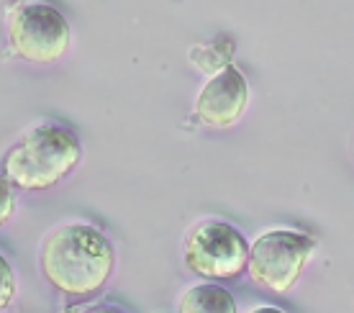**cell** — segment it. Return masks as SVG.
<instances>
[{
  "mask_svg": "<svg viewBox=\"0 0 354 313\" xmlns=\"http://www.w3.org/2000/svg\"><path fill=\"white\" fill-rule=\"evenodd\" d=\"M41 269L54 287L70 296L95 293L113 272V247L88 224H67L49 234Z\"/></svg>",
  "mask_w": 354,
  "mask_h": 313,
  "instance_id": "1",
  "label": "cell"
},
{
  "mask_svg": "<svg viewBox=\"0 0 354 313\" xmlns=\"http://www.w3.org/2000/svg\"><path fill=\"white\" fill-rule=\"evenodd\" d=\"M80 160L72 131L54 124L34 126L6 157V178L18 188L44 190L67 175Z\"/></svg>",
  "mask_w": 354,
  "mask_h": 313,
  "instance_id": "2",
  "label": "cell"
},
{
  "mask_svg": "<svg viewBox=\"0 0 354 313\" xmlns=\"http://www.w3.org/2000/svg\"><path fill=\"white\" fill-rule=\"evenodd\" d=\"M313 239L290 229H272L249 247V275L267 290L285 293L301 278L313 254Z\"/></svg>",
  "mask_w": 354,
  "mask_h": 313,
  "instance_id": "3",
  "label": "cell"
},
{
  "mask_svg": "<svg viewBox=\"0 0 354 313\" xmlns=\"http://www.w3.org/2000/svg\"><path fill=\"white\" fill-rule=\"evenodd\" d=\"M185 262L201 278L231 280L249 267L247 239L231 224L203 221L187 236Z\"/></svg>",
  "mask_w": 354,
  "mask_h": 313,
  "instance_id": "4",
  "label": "cell"
},
{
  "mask_svg": "<svg viewBox=\"0 0 354 313\" xmlns=\"http://www.w3.org/2000/svg\"><path fill=\"white\" fill-rule=\"evenodd\" d=\"M10 44L28 62H54L70 46L64 16L44 3H24L10 16Z\"/></svg>",
  "mask_w": 354,
  "mask_h": 313,
  "instance_id": "5",
  "label": "cell"
},
{
  "mask_svg": "<svg viewBox=\"0 0 354 313\" xmlns=\"http://www.w3.org/2000/svg\"><path fill=\"white\" fill-rule=\"evenodd\" d=\"M249 103V85L234 64H229L226 70L218 75H213L211 80L205 82L198 103H195V113L198 118L208 126L216 129H226V126L236 124L244 113V108Z\"/></svg>",
  "mask_w": 354,
  "mask_h": 313,
  "instance_id": "6",
  "label": "cell"
},
{
  "mask_svg": "<svg viewBox=\"0 0 354 313\" xmlns=\"http://www.w3.org/2000/svg\"><path fill=\"white\" fill-rule=\"evenodd\" d=\"M180 313H236V303L226 287L203 283L190 287L183 296Z\"/></svg>",
  "mask_w": 354,
  "mask_h": 313,
  "instance_id": "7",
  "label": "cell"
},
{
  "mask_svg": "<svg viewBox=\"0 0 354 313\" xmlns=\"http://www.w3.org/2000/svg\"><path fill=\"white\" fill-rule=\"evenodd\" d=\"M13 293H16V280H13V269L3 257H0V308L13 301Z\"/></svg>",
  "mask_w": 354,
  "mask_h": 313,
  "instance_id": "8",
  "label": "cell"
},
{
  "mask_svg": "<svg viewBox=\"0 0 354 313\" xmlns=\"http://www.w3.org/2000/svg\"><path fill=\"white\" fill-rule=\"evenodd\" d=\"M13 203H16V198H13L8 178H0V224L13 214Z\"/></svg>",
  "mask_w": 354,
  "mask_h": 313,
  "instance_id": "9",
  "label": "cell"
},
{
  "mask_svg": "<svg viewBox=\"0 0 354 313\" xmlns=\"http://www.w3.org/2000/svg\"><path fill=\"white\" fill-rule=\"evenodd\" d=\"M249 313H283L280 308H274V305H257L254 311H249Z\"/></svg>",
  "mask_w": 354,
  "mask_h": 313,
  "instance_id": "10",
  "label": "cell"
},
{
  "mask_svg": "<svg viewBox=\"0 0 354 313\" xmlns=\"http://www.w3.org/2000/svg\"><path fill=\"white\" fill-rule=\"evenodd\" d=\"M93 313H124V311H118V308H97V311H93Z\"/></svg>",
  "mask_w": 354,
  "mask_h": 313,
  "instance_id": "11",
  "label": "cell"
}]
</instances>
